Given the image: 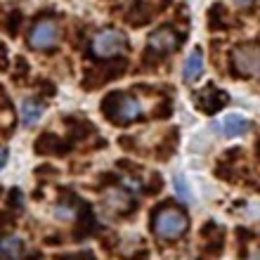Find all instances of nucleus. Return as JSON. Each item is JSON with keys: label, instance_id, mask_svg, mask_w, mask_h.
<instances>
[{"label": "nucleus", "instance_id": "nucleus-1", "mask_svg": "<svg viewBox=\"0 0 260 260\" xmlns=\"http://www.w3.org/2000/svg\"><path fill=\"white\" fill-rule=\"evenodd\" d=\"M187 225H189V220H187L185 213L178 211V208H171V206H164L154 215V232L161 239H178L185 234Z\"/></svg>", "mask_w": 260, "mask_h": 260}, {"label": "nucleus", "instance_id": "nucleus-2", "mask_svg": "<svg viewBox=\"0 0 260 260\" xmlns=\"http://www.w3.org/2000/svg\"><path fill=\"white\" fill-rule=\"evenodd\" d=\"M121 52H125V36L116 28H104L92 38V55L95 57L109 59Z\"/></svg>", "mask_w": 260, "mask_h": 260}, {"label": "nucleus", "instance_id": "nucleus-3", "mask_svg": "<svg viewBox=\"0 0 260 260\" xmlns=\"http://www.w3.org/2000/svg\"><path fill=\"white\" fill-rule=\"evenodd\" d=\"M59 38H62V34H59L57 21L41 19L38 24H34L31 34H28V45L34 50H48V48H52V45H57Z\"/></svg>", "mask_w": 260, "mask_h": 260}, {"label": "nucleus", "instance_id": "nucleus-4", "mask_svg": "<svg viewBox=\"0 0 260 260\" xmlns=\"http://www.w3.org/2000/svg\"><path fill=\"white\" fill-rule=\"evenodd\" d=\"M107 104H114V111H109V116L121 123H128V121L142 116V102L133 95H114L107 100Z\"/></svg>", "mask_w": 260, "mask_h": 260}, {"label": "nucleus", "instance_id": "nucleus-5", "mask_svg": "<svg viewBox=\"0 0 260 260\" xmlns=\"http://www.w3.org/2000/svg\"><path fill=\"white\" fill-rule=\"evenodd\" d=\"M147 45H149V50L158 52V55H166V52H173V50H178L180 36L175 34L171 26H161V28H156V31L149 36Z\"/></svg>", "mask_w": 260, "mask_h": 260}, {"label": "nucleus", "instance_id": "nucleus-6", "mask_svg": "<svg viewBox=\"0 0 260 260\" xmlns=\"http://www.w3.org/2000/svg\"><path fill=\"white\" fill-rule=\"evenodd\" d=\"M215 130L225 137H241L251 130V121H246V118L239 116V114H227L222 121L215 123Z\"/></svg>", "mask_w": 260, "mask_h": 260}, {"label": "nucleus", "instance_id": "nucleus-7", "mask_svg": "<svg viewBox=\"0 0 260 260\" xmlns=\"http://www.w3.org/2000/svg\"><path fill=\"white\" fill-rule=\"evenodd\" d=\"M234 67L239 69L241 74L253 76L260 74V52L253 48H239L234 50Z\"/></svg>", "mask_w": 260, "mask_h": 260}, {"label": "nucleus", "instance_id": "nucleus-8", "mask_svg": "<svg viewBox=\"0 0 260 260\" xmlns=\"http://www.w3.org/2000/svg\"><path fill=\"white\" fill-rule=\"evenodd\" d=\"M204 74V52L201 50H194L192 55L185 59V67H182V81L185 83H194L201 78Z\"/></svg>", "mask_w": 260, "mask_h": 260}, {"label": "nucleus", "instance_id": "nucleus-9", "mask_svg": "<svg viewBox=\"0 0 260 260\" xmlns=\"http://www.w3.org/2000/svg\"><path fill=\"white\" fill-rule=\"evenodd\" d=\"M19 116L24 125L38 123V118L43 116V104L38 100H24V104L19 107Z\"/></svg>", "mask_w": 260, "mask_h": 260}, {"label": "nucleus", "instance_id": "nucleus-10", "mask_svg": "<svg viewBox=\"0 0 260 260\" xmlns=\"http://www.w3.org/2000/svg\"><path fill=\"white\" fill-rule=\"evenodd\" d=\"M0 253H3V258L5 260H17L21 253H24V241H21V237H5L3 239V246H0Z\"/></svg>", "mask_w": 260, "mask_h": 260}, {"label": "nucleus", "instance_id": "nucleus-11", "mask_svg": "<svg viewBox=\"0 0 260 260\" xmlns=\"http://www.w3.org/2000/svg\"><path fill=\"white\" fill-rule=\"evenodd\" d=\"M107 206L114 208V211H123V208H128V197H125L123 192L114 189V192H109V197H107Z\"/></svg>", "mask_w": 260, "mask_h": 260}, {"label": "nucleus", "instance_id": "nucleus-12", "mask_svg": "<svg viewBox=\"0 0 260 260\" xmlns=\"http://www.w3.org/2000/svg\"><path fill=\"white\" fill-rule=\"evenodd\" d=\"M175 192H178V197L182 199V201H189L192 199V194H189V187H187V182H185V178L182 175H175Z\"/></svg>", "mask_w": 260, "mask_h": 260}, {"label": "nucleus", "instance_id": "nucleus-13", "mask_svg": "<svg viewBox=\"0 0 260 260\" xmlns=\"http://www.w3.org/2000/svg\"><path fill=\"white\" fill-rule=\"evenodd\" d=\"M7 156H10V151L3 149V154H0V166H5V164H7Z\"/></svg>", "mask_w": 260, "mask_h": 260}, {"label": "nucleus", "instance_id": "nucleus-14", "mask_svg": "<svg viewBox=\"0 0 260 260\" xmlns=\"http://www.w3.org/2000/svg\"><path fill=\"white\" fill-rule=\"evenodd\" d=\"M248 260H260V248H253L251 255H248Z\"/></svg>", "mask_w": 260, "mask_h": 260}, {"label": "nucleus", "instance_id": "nucleus-15", "mask_svg": "<svg viewBox=\"0 0 260 260\" xmlns=\"http://www.w3.org/2000/svg\"><path fill=\"white\" fill-rule=\"evenodd\" d=\"M237 5H251V3H255V0H234Z\"/></svg>", "mask_w": 260, "mask_h": 260}]
</instances>
